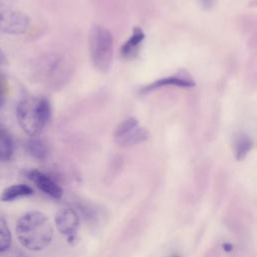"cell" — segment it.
<instances>
[{
    "label": "cell",
    "instance_id": "7c38bea8",
    "mask_svg": "<svg viewBox=\"0 0 257 257\" xmlns=\"http://www.w3.org/2000/svg\"><path fill=\"white\" fill-rule=\"evenodd\" d=\"M253 147V141L246 134H239L235 138L234 148L237 160H243Z\"/></svg>",
    "mask_w": 257,
    "mask_h": 257
},
{
    "label": "cell",
    "instance_id": "3957f363",
    "mask_svg": "<svg viewBox=\"0 0 257 257\" xmlns=\"http://www.w3.org/2000/svg\"><path fill=\"white\" fill-rule=\"evenodd\" d=\"M89 53L93 66L106 72L111 65L113 56V39L111 33L101 27L94 26L89 34Z\"/></svg>",
    "mask_w": 257,
    "mask_h": 257
},
{
    "label": "cell",
    "instance_id": "5b68a950",
    "mask_svg": "<svg viewBox=\"0 0 257 257\" xmlns=\"http://www.w3.org/2000/svg\"><path fill=\"white\" fill-rule=\"evenodd\" d=\"M29 25L28 16L18 10L0 6V31L7 34H22Z\"/></svg>",
    "mask_w": 257,
    "mask_h": 257
},
{
    "label": "cell",
    "instance_id": "6da1fadb",
    "mask_svg": "<svg viewBox=\"0 0 257 257\" xmlns=\"http://www.w3.org/2000/svg\"><path fill=\"white\" fill-rule=\"evenodd\" d=\"M15 231L21 245L32 251L46 248L53 237V227L49 219L38 211H31L21 216Z\"/></svg>",
    "mask_w": 257,
    "mask_h": 257
},
{
    "label": "cell",
    "instance_id": "9a60e30c",
    "mask_svg": "<svg viewBox=\"0 0 257 257\" xmlns=\"http://www.w3.org/2000/svg\"><path fill=\"white\" fill-rule=\"evenodd\" d=\"M6 94H7V83L5 78L0 74V107L5 101Z\"/></svg>",
    "mask_w": 257,
    "mask_h": 257
},
{
    "label": "cell",
    "instance_id": "8fae6325",
    "mask_svg": "<svg viewBox=\"0 0 257 257\" xmlns=\"http://www.w3.org/2000/svg\"><path fill=\"white\" fill-rule=\"evenodd\" d=\"M14 152V143L11 135L0 126V160L8 161Z\"/></svg>",
    "mask_w": 257,
    "mask_h": 257
},
{
    "label": "cell",
    "instance_id": "2e32d148",
    "mask_svg": "<svg viewBox=\"0 0 257 257\" xmlns=\"http://www.w3.org/2000/svg\"><path fill=\"white\" fill-rule=\"evenodd\" d=\"M202 6H204L205 8H210L213 3H214V0H200Z\"/></svg>",
    "mask_w": 257,
    "mask_h": 257
},
{
    "label": "cell",
    "instance_id": "ac0fdd59",
    "mask_svg": "<svg viewBox=\"0 0 257 257\" xmlns=\"http://www.w3.org/2000/svg\"><path fill=\"white\" fill-rule=\"evenodd\" d=\"M173 257H178V256H173Z\"/></svg>",
    "mask_w": 257,
    "mask_h": 257
},
{
    "label": "cell",
    "instance_id": "52a82bcc",
    "mask_svg": "<svg viewBox=\"0 0 257 257\" xmlns=\"http://www.w3.org/2000/svg\"><path fill=\"white\" fill-rule=\"evenodd\" d=\"M195 85V81L185 73H178L177 75H171L167 76L161 79H158L147 86H144L141 89L142 93H148L152 90H155L160 87L165 86H178V87H193Z\"/></svg>",
    "mask_w": 257,
    "mask_h": 257
},
{
    "label": "cell",
    "instance_id": "4fadbf2b",
    "mask_svg": "<svg viewBox=\"0 0 257 257\" xmlns=\"http://www.w3.org/2000/svg\"><path fill=\"white\" fill-rule=\"evenodd\" d=\"M27 150L31 156L42 160L47 156V147L39 139H32L27 143Z\"/></svg>",
    "mask_w": 257,
    "mask_h": 257
},
{
    "label": "cell",
    "instance_id": "9c48e42d",
    "mask_svg": "<svg viewBox=\"0 0 257 257\" xmlns=\"http://www.w3.org/2000/svg\"><path fill=\"white\" fill-rule=\"evenodd\" d=\"M144 39H145V33L142 30V28L135 27L131 37L124 42V44L122 45V47L120 49L121 55L125 58H130V57L134 56L137 53V51H138L141 43L144 41Z\"/></svg>",
    "mask_w": 257,
    "mask_h": 257
},
{
    "label": "cell",
    "instance_id": "5bb4252c",
    "mask_svg": "<svg viewBox=\"0 0 257 257\" xmlns=\"http://www.w3.org/2000/svg\"><path fill=\"white\" fill-rule=\"evenodd\" d=\"M11 245V233L6 221L0 217V252L6 251Z\"/></svg>",
    "mask_w": 257,
    "mask_h": 257
},
{
    "label": "cell",
    "instance_id": "8992f818",
    "mask_svg": "<svg viewBox=\"0 0 257 257\" xmlns=\"http://www.w3.org/2000/svg\"><path fill=\"white\" fill-rule=\"evenodd\" d=\"M55 224L62 235L72 237L78 229L79 219L72 209L62 208L55 215Z\"/></svg>",
    "mask_w": 257,
    "mask_h": 257
},
{
    "label": "cell",
    "instance_id": "e0dca14e",
    "mask_svg": "<svg viewBox=\"0 0 257 257\" xmlns=\"http://www.w3.org/2000/svg\"><path fill=\"white\" fill-rule=\"evenodd\" d=\"M3 62H4V58H3L2 54L0 53V63H3Z\"/></svg>",
    "mask_w": 257,
    "mask_h": 257
},
{
    "label": "cell",
    "instance_id": "ba28073f",
    "mask_svg": "<svg viewBox=\"0 0 257 257\" xmlns=\"http://www.w3.org/2000/svg\"><path fill=\"white\" fill-rule=\"evenodd\" d=\"M27 176L32 182H34V184L41 191H43L47 195L51 196L52 198L58 199L62 196L61 188L54 181H52L49 177L42 174L41 172L36 171V170H32V171L28 172Z\"/></svg>",
    "mask_w": 257,
    "mask_h": 257
},
{
    "label": "cell",
    "instance_id": "277c9868",
    "mask_svg": "<svg viewBox=\"0 0 257 257\" xmlns=\"http://www.w3.org/2000/svg\"><path fill=\"white\" fill-rule=\"evenodd\" d=\"M113 138L118 146L127 148L146 141L149 138V132L140 125L138 119L128 117L117 124Z\"/></svg>",
    "mask_w": 257,
    "mask_h": 257
},
{
    "label": "cell",
    "instance_id": "7a4b0ae2",
    "mask_svg": "<svg viewBox=\"0 0 257 257\" xmlns=\"http://www.w3.org/2000/svg\"><path fill=\"white\" fill-rule=\"evenodd\" d=\"M16 116L25 133L31 137H37L50 119V102L44 96H27L19 101Z\"/></svg>",
    "mask_w": 257,
    "mask_h": 257
},
{
    "label": "cell",
    "instance_id": "30bf717a",
    "mask_svg": "<svg viewBox=\"0 0 257 257\" xmlns=\"http://www.w3.org/2000/svg\"><path fill=\"white\" fill-rule=\"evenodd\" d=\"M32 193H33V190L29 186L25 184H17L3 190L0 196V200L2 202H10L20 197L31 195Z\"/></svg>",
    "mask_w": 257,
    "mask_h": 257
}]
</instances>
